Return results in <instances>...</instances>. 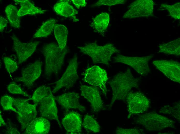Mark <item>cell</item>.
Wrapping results in <instances>:
<instances>
[{
    "label": "cell",
    "mask_w": 180,
    "mask_h": 134,
    "mask_svg": "<svg viewBox=\"0 0 180 134\" xmlns=\"http://www.w3.org/2000/svg\"><path fill=\"white\" fill-rule=\"evenodd\" d=\"M169 11L171 16L176 19H180V3H176L172 5L163 4L161 5Z\"/></svg>",
    "instance_id": "28"
},
{
    "label": "cell",
    "mask_w": 180,
    "mask_h": 134,
    "mask_svg": "<svg viewBox=\"0 0 180 134\" xmlns=\"http://www.w3.org/2000/svg\"><path fill=\"white\" fill-rule=\"evenodd\" d=\"M124 0H100L92 5L91 7L99 6L102 5L112 6L118 4H124Z\"/></svg>",
    "instance_id": "32"
},
{
    "label": "cell",
    "mask_w": 180,
    "mask_h": 134,
    "mask_svg": "<svg viewBox=\"0 0 180 134\" xmlns=\"http://www.w3.org/2000/svg\"><path fill=\"white\" fill-rule=\"evenodd\" d=\"M142 131L136 128L125 129L118 128L116 129V133L117 134H139Z\"/></svg>",
    "instance_id": "34"
},
{
    "label": "cell",
    "mask_w": 180,
    "mask_h": 134,
    "mask_svg": "<svg viewBox=\"0 0 180 134\" xmlns=\"http://www.w3.org/2000/svg\"><path fill=\"white\" fill-rule=\"evenodd\" d=\"M73 3L77 9L85 7L87 3L85 0H72Z\"/></svg>",
    "instance_id": "35"
},
{
    "label": "cell",
    "mask_w": 180,
    "mask_h": 134,
    "mask_svg": "<svg viewBox=\"0 0 180 134\" xmlns=\"http://www.w3.org/2000/svg\"><path fill=\"white\" fill-rule=\"evenodd\" d=\"M13 42V48L18 59V64L25 62L33 54L40 42L35 41L29 43L21 42L14 34L11 37Z\"/></svg>",
    "instance_id": "12"
},
{
    "label": "cell",
    "mask_w": 180,
    "mask_h": 134,
    "mask_svg": "<svg viewBox=\"0 0 180 134\" xmlns=\"http://www.w3.org/2000/svg\"><path fill=\"white\" fill-rule=\"evenodd\" d=\"M79 97L78 93L71 92L65 93L56 97L54 98L62 107L66 111L73 109L83 112L86 109L80 104L79 101Z\"/></svg>",
    "instance_id": "16"
},
{
    "label": "cell",
    "mask_w": 180,
    "mask_h": 134,
    "mask_svg": "<svg viewBox=\"0 0 180 134\" xmlns=\"http://www.w3.org/2000/svg\"><path fill=\"white\" fill-rule=\"evenodd\" d=\"M3 61L5 68L9 74L14 72L17 69L18 66L17 63L10 58L5 57Z\"/></svg>",
    "instance_id": "31"
},
{
    "label": "cell",
    "mask_w": 180,
    "mask_h": 134,
    "mask_svg": "<svg viewBox=\"0 0 180 134\" xmlns=\"http://www.w3.org/2000/svg\"><path fill=\"white\" fill-rule=\"evenodd\" d=\"M45 58V73L48 76L56 75L61 69L68 51L66 47L61 50L55 42L44 45L42 49Z\"/></svg>",
    "instance_id": "2"
},
{
    "label": "cell",
    "mask_w": 180,
    "mask_h": 134,
    "mask_svg": "<svg viewBox=\"0 0 180 134\" xmlns=\"http://www.w3.org/2000/svg\"><path fill=\"white\" fill-rule=\"evenodd\" d=\"M0 126H1L2 125H6V123H5V122L3 120L1 115V114H0Z\"/></svg>",
    "instance_id": "37"
},
{
    "label": "cell",
    "mask_w": 180,
    "mask_h": 134,
    "mask_svg": "<svg viewBox=\"0 0 180 134\" xmlns=\"http://www.w3.org/2000/svg\"><path fill=\"white\" fill-rule=\"evenodd\" d=\"M153 57L152 55L142 57L126 56L121 55L114 58L115 62L123 63L133 68L138 73L144 76L150 71L148 65L149 60Z\"/></svg>",
    "instance_id": "10"
},
{
    "label": "cell",
    "mask_w": 180,
    "mask_h": 134,
    "mask_svg": "<svg viewBox=\"0 0 180 134\" xmlns=\"http://www.w3.org/2000/svg\"><path fill=\"white\" fill-rule=\"evenodd\" d=\"M154 3L152 0H138L130 5L129 8L124 14V18H132L152 16Z\"/></svg>",
    "instance_id": "9"
},
{
    "label": "cell",
    "mask_w": 180,
    "mask_h": 134,
    "mask_svg": "<svg viewBox=\"0 0 180 134\" xmlns=\"http://www.w3.org/2000/svg\"><path fill=\"white\" fill-rule=\"evenodd\" d=\"M82 127L86 129L89 130L95 133L99 132L100 131V127L96 121L92 116L86 115L84 118Z\"/></svg>",
    "instance_id": "27"
},
{
    "label": "cell",
    "mask_w": 180,
    "mask_h": 134,
    "mask_svg": "<svg viewBox=\"0 0 180 134\" xmlns=\"http://www.w3.org/2000/svg\"><path fill=\"white\" fill-rule=\"evenodd\" d=\"M56 20L51 19L46 21L33 35L34 38L47 37L52 32L54 29Z\"/></svg>",
    "instance_id": "25"
},
{
    "label": "cell",
    "mask_w": 180,
    "mask_h": 134,
    "mask_svg": "<svg viewBox=\"0 0 180 134\" xmlns=\"http://www.w3.org/2000/svg\"><path fill=\"white\" fill-rule=\"evenodd\" d=\"M129 119L133 115L142 113L150 106V100L140 92H130L126 97Z\"/></svg>",
    "instance_id": "7"
},
{
    "label": "cell",
    "mask_w": 180,
    "mask_h": 134,
    "mask_svg": "<svg viewBox=\"0 0 180 134\" xmlns=\"http://www.w3.org/2000/svg\"><path fill=\"white\" fill-rule=\"evenodd\" d=\"M7 88L9 91L11 93L20 94L26 97H29L27 93L24 91L19 86L14 82H12L9 84Z\"/></svg>",
    "instance_id": "33"
},
{
    "label": "cell",
    "mask_w": 180,
    "mask_h": 134,
    "mask_svg": "<svg viewBox=\"0 0 180 134\" xmlns=\"http://www.w3.org/2000/svg\"><path fill=\"white\" fill-rule=\"evenodd\" d=\"M80 89L81 95L90 103L93 111L98 112L102 109L103 104L98 87L82 85L80 86Z\"/></svg>",
    "instance_id": "15"
},
{
    "label": "cell",
    "mask_w": 180,
    "mask_h": 134,
    "mask_svg": "<svg viewBox=\"0 0 180 134\" xmlns=\"http://www.w3.org/2000/svg\"><path fill=\"white\" fill-rule=\"evenodd\" d=\"M159 51L165 54L175 55L180 54V40L178 38L171 41L161 44L159 46Z\"/></svg>",
    "instance_id": "23"
},
{
    "label": "cell",
    "mask_w": 180,
    "mask_h": 134,
    "mask_svg": "<svg viewBox=\"0 0 180 134\" xmlns=\"http://www.w3.org/2000/svg\"><path fill=\"white\" fill-rule=\"evenodd\" d=\"M77 56L75 54L71 59L65 72L60 79L53 83L56 84L52 91L55 93L63 87H72L78 79Z\"/></svg>",
    "instance_id": "8"
},
{
    "label": "cell",
    "mask_w": 180,
    "mask_h": 134,
    "mask_svg": "<svg viewBox=\"0 0 180 134\" xmlns=\"http://www.w3.org/2000/svg\"><path fill=\"white\" fill-rule=\"evenodd\" d=\"M108 79L106 70L98 66H94L85 70L83 80L92 85L99 87L106 97V85Z\"/></svg>",
    "instance_id": "6"
},
{
    "label": "cell",
    "mask_w": 180,
    "mask_h": 134,
    "mask_svg": "<svg viewBox=\"0 0 180 134\" xmlns=\"http://www.w3.org/2000/svg\"><path fill=\"white\" fill-rule=\"evenodd\" d=\"M139 80L133 76L129 69L115 75L109 82L112 90L110 105L117 100H124L132 88L138 87Z\"/></svg>",
    "instance_id": "1"
},
{
    "label": "cell",
    "mask_w": 180,
    "mask_h": 134,
    "mask_svg": "<svg viewBox=\"0 0 180 134\" xmlns=\"http://www.w3.org/2000/svg\"><path fill=\"white\" fill-rule=\"evenodd\" d=\"M27 99L14 98L13 105L17 111V119L21 125V129L24 130L28 124L36 117L37 104L29 103Z\"/></svg>",
    "instance_id": "5"
},
{
    "label": "cell",
    "mask_w": 180,
    "mask_h": 134,
    "mask_svg": "<svg viewBox=\"0 0 180 134\" xmlns=\"http://www.w3.org/2000/svg\"><path fill=\"white\" fill-rule=\"evenodd\" d=\"M52 93L51 91L39 103V111L42 117L48 119L56 120L61 127L57 114V108Z\"/></svg>",
    "instance_id": "14"
},
{
    "label": "cell",
    "mask_w": 180,
    "mask_h": 134,
    "mask_svg": "<svg viewBox=\"0 0 180 134\" xmlns=\"http://www.w3.org/2000/svg\"><path fill=\"white\" fill-rule=\"evenodd\" d=\"M69 0H62L58 2L54 5L53 10L58 14L66 17H71L74 21H79L76 16L78 11L70 3Z\"/></svg>",
    "instance_id": "19"
},
{
    "label": "cell",
    "mask_w": 180,
    "mask_h": 134,
    "mask_svg": "<svg viewBox=\"0 0 180 134\" xmlns=\"http://www.w3.org/2000/svg\"><path fill=\"white\" fill-rule=\"evenodd\" d=\"M42 65V62L38 60L29 65L22 70L21 77L15 78L14 81L22 82L26 86L31 87L40 76Z\"/></svg>",
    "instance_id": "13"
},
{
    "label": "cell",
    "mask_w": 180,
    "mask_h": 134,
    "mask_svg": "<svg viewBox=\"0 0 180 134\" xmlns=\"http://www.w3.org/2000/svg\"><path fill=\"white\" fill-rule=\"evenodd\" d=\"M50 126L48 119L43 117H36L28 124L23 133L47 134L49 131Z\"/></svg>",
    "instance_id": "18"
},
{
    "label": "cell",
    "mask_w": 180,
    "mask_h": 134,
    "mask_svg": "<svg viewBox=\"0 0 180 134\" xmlns=\"http://www.w3.org/2000/svg\"><path fill=\"white\" fill-rule=\"evenodd\" d=\"M152 63L169 79L180 83V64L179 62L172 60H157L153 61Z\"/></svg>",
    "instance_id": "11"
},
{
    "label": "cell",
    "mask_w": 180,
    "mask_h": 134,
    "mask_svg": "<svg viewBox=\"0 0 180 134\" xmlns=\"http://www.w3.org/2000/svg\"><path fill=\"white\" fill-rule=\"evenodd\" d=\"M110 20L109 15L103 12L93 18L90 25L96 32L103 35L107 29Z\"/></svg>",
    "instance_id": "21"
},
{
    "label": "cell",
    "mask_w": 180,
    "mask_h": 134,
    "mask_svg": "<svg viewBox=\"0 0 180 134\" xmlns=\"http://www.w3.org/2000/svg\"><path fill=\"white\" fill-rule=\"evenodd\" d=\"M62 123L67 133H81L82 121L80 115L78 113L72 112L67 114L63 119Z\"/></svg>",
    "instance_id": "17"
},
{
    "label": "cell",
    "mask_w": 180,
    "mask_h": 134,
    "mask_svg": "<svg viewBox=\"0 0 180 134\" xmlns=\"http://www.w3.org/2000/svg\"><path fill=\"white\" fill-rule=\"evenodd\" d=\"M55 37L61 50L66 47L68 31L67 27L61 24H55L54 28Z\"/></svg>",
    "instance_id": "22"
},
{
    "label": "cell",
    "mask_w": 180,
    "mask_h": 134,
    "mask_svg": "<svg viewBox=\"0 0 180 134\" xmlns=\"http://www.w3.org/2000/svg\"><path fill=\"white\" fill-rule=\"evenodd\" d=\"M49 86H42L38 88L33 93L32 97L27 99L28 101L32 100L35 104H38L44 98L51 92Z\"/></svg>",
    "instance_id": "26"
},
{
    "label": "cell",
    "mask_w": 180,
    "mask_h": 134,
    "mask_svg": "<svg viewBox=\"0 0 180 134\" xmlns=\"http://www.w3.org/2000/svg\"><path fill=\"white\" fill-rule=\"evenodd\" d=\"M160 112L164 114L171 115L178 119H180V105L172 107L166 106L163 107Z\"/></svg>",
    "instance_id": "30"
},
{
    "label": "cell",
    "mask_w": 180,
    "mask_h": 134,
    "mask_svg": "<svg viewBox=\"0 0 180 134\" xmlns=\"http://www.w3.org/2000/svg\"><path fill=\"white\" fill-rule=\"evenodd\" d=\"M7 20L3 17L0 16V31H2L4 29L7 25Z\"/></svg>",
    "instance_id": "36"
},
{
    "label": "cell",
    "mask_w": 180,
    "mask_h": 134,
    "mask_svg": "<svg viewBox=\"0 0 180 134\" xmlns=\"http://www.w3.org/2000/svg\"><path fill=\"white\" fill-rule=\"evenodd\" d=\"M14 98L5 95L2 97L0 101L1 104L4 110H11L17 113L16 109L12 106Z\"/></svg>",
    "instance_id": "29"
},
{
    "label": "cell",
    "mask_w": 180,
    "mask_h": 134,
    "mask_svg": "<svg viewBox=\"0 0 180 134\" xmlns=\"http://www.w3.org/2000/svg\"><path fill=\"white\" fill-rule=\"evenodd\" d=\"M16 3L20 4V7L18 10V15L20 17L27 15H34L44 13L46 10L35 6L28 0H14Z\"/></svg>",
    "instance_id": "20"
},
{
    "label": "cell",
    "mask_w": 180,
    "mask_h": 134,
    "mask_svg": "<svg viewBox=\"0 0 180 134\" xmlns=\"http://www.w3.org/2000/svg\"><path fill=\"white\" fill-rule=\"evenodd\" d=\"M78 48L82 53L89 56L93 63L107 65L109 64L111 57L114 53L120 52L113 44L110 43L99 46L95 42L87 43L84 46Z\"/></svg>",
    "instance_id": "3"
},
{
    "label": "cell",
    "mask_w": 180,
    "mask_h": 134,
    "mask_svg": "<svg viewBox=\"0 0 180 134\" xmlns=\"http://www.w3.org/2000/svg\"><path fill=\"white\" fill-rule=\"evenodd\" d=\"M18 11L16 7L12 4L8 5L5 9V12L10 24L12 27L16 28H19L21 26L20 17L18 15Z\"/></svg>",
    "instance_id": "24"
},
{
    "label": "cell",
    "mask_w": 180,
    "mask_h": 134,
    "mask_svg": "<svg viewBox=\"0 0 180 134\" xmlns=\"http://www.w3.org/2000/svg\"><path fill=\"white\" fill-rule=\"evenodd\" d=\"M135 122L142 125L149 131H160L167 128L173 127L175 122L174 120L160 115L154 112L140 115Z\"/></svg>",
    "instance_id": "4"
}]
</instances>
